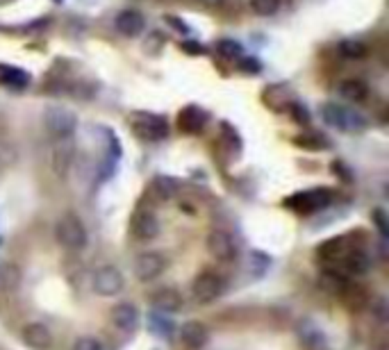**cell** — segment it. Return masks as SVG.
I'll use <instances>...</instances> for the list:
<instances>
[{"instance_id": "14", "label": "cell", "mask_w": 389, "mask_h": 350, "mask_svg": "<svg viewBox=\"0 0 389 350\" xmlns=\"http://www.w3.org/2000/svg\"><path fill=\"white\" fill-rule=\"evenodd\" d=\"M114 27L123 37H134L144 30V16L137 10H125L114 18Z\"/></svg>"}, {"instance_id": "22", "label": "cell", "mask_w": 389, "mask_h": 350, "mask_svg": "<svg viewBox=\"0 0 389 350\" xmlns=\"http://www.w3.org/2000/svg\"><path fill=\"white\" fill-rule=\"evenodd\" d=\"M339 53H342L346 60H362L369 53V48H366L362 41H344V44H339Z\"/></svg>"}, {"instance_id": "16", "label": "cell", "mask_w": 389, "mask_h": 350, "mask_svg": "<svg viewBox=\"0 0 389 350\" xmlns=\"http://www.w3.org/2000/svg\"><path fill=\"white\" fill-rule=\"evenodd\" d=\"M342 264H344L346 273H351V275H364L371 266L366 253L364 250H357V248H351L349 253L342 257Z\"/></svg>"}, {"instance_id": "4", "label": "cell", "mask_w": 389, "mask_h": 350, "mask_svg": "<svg viewBox=\"0 0 389 350\" xmlns=\"http://www.w3.org/2000/svg\"><path fill=\"white\" fill-rule=\"evenodd\" d=\"M330 191L328 189H316V191H301V194H294L292 198L285 200L287 207H292L294 212H301V214H312L321 207L330 205Z\"/></svg>"}, {"instance_id": "29", "label": "cell", "mask_w": 389, "mask_h": 350, "mask_svg": "<svg viewBox=\"0 0 389 350\" xmlns=\"http://www.w3.org/2000/svg\"><path fill=\"white\" fill-rule=\"evenodd\" d=\"M180 207H182V210H185V214H196V207H194V205H187V203H182Z\"/></svg>"}, {"instance_id": "7", "label": "cell", "mask_w": 389, "mask_h": 350, "mask_svg": "<svg viewBox=\"0 0 389 350\" xmlns=\"http://www.w3.org/2000/svg\"><path fill=\"white\" fill-rule=\"evenodd\" d=\"M208 250L218 262H232L237 255L235 239H232L225 230H212L208 234Z\"/></svg>"}, {"instance_id": "8", "label": "cell", "mask_w": 389, "mask_h": 350, "mask_svg": "<svg viewBox=\"0 0 389 350\" xmlns=\"http://www.w3.org/2000/svg\"><path fill=\"white\" fill-rule=\"evenodd\" d=\"M110 321L116 330L121 332H134L139 325V310L132 303H118L112 307L110 312Z\"/></svg>"}, {"instance_id": "24", "label": "cell", "mask_w": 389, "mask_h": 350, "mask_svg": "<svg viewBox=\"0 0 389 350\" xmlns=\"http://www.w3.org/2000/svg\"><path fill=\"white\" fill-rule=\"evenodd\" d=\"M251 7L262 16H271L280 10V0H251Z\"/></svg>"}, {"instance_id": "5", "label": "cell", "mask_w": 389, "mask_h": 350, "mask_svg": "<svg viewBox=\"0 0 389 350\" xmlns=\"http://www.w3.org/2000/svg\"><path fill=\"white\" fill-rule=\"evenodd\" d=\"M134 275L139 277L141 282H153L155 277H160L166 268V260L164 255L158 253V250H148V253H141L137 260H134Z\"/></svg>"}, {"instance_id": "13", "label": "cell", "mask_w": 389, "mask_h": 350, "mask_svg": "<svg viewBox=\"0 0 389 350\" xmlns=\"http://www.w3.org/2000/svg\"><path fill=\"white\" fill-rule=\"evenodd\" d=\"M180 337H182V344L192 350H198L208 344V327H205L201 321H187L180 330Z\"/></svg>"}, {"instance_id": "18", "label": "cell", "mask_w": 389, "mask_h": 350, "mask_svg": "<svg viewBox=\"0 0 389 350\" xmlns=\"http://www.w3.org/2000/svg\"><path fill=\"white\" fill-rule=\"evenodd\" d=\"M0 84L10 89H25L30 84V75L16 66H5L0 64Z\"/></svg>"}, {"instance_id": "23", "label": "cell", "mask_w": 389, "mask_h": 350, "mask_svg": "<svg viewBox=\"0 0 389 350\" xmlns=\"http://www.w3.org/2000/svg\"><path fill=\"white\" fill-rule=\"evenodd\" d=\"M218 53H221L228 62H239V60H244V48L239 46L237 41H230V39L218 41Z\"/></svg>"}, {"instance_id": "21", "label": "cell", "mask_w": 389, "mask_h": 350, "mask_svg": "<svg viewBox=\"0 0 389 350\" xmlns=\"http://www.w3.org/2000/svg\"><path fill=\"white\" fill-rule=\"evenodd\" d=\"M21 268L16 266V264H12V262H5V264H0V287L7 289V291H14V289H18V284H21Z\"/></svg>"}, {"instance_id": "26", "label": "cell", "mask_w": 389, "mask_h": 350, "mask_svg": "<svg viewBox=\"0 0 389 350\" xmlns=\"http://www.w3.org/2000/svg\"><path fill=\"white\" fill-rule=\"evenodd\" d=\"M323 284L332 291H346V287H349V280H346L344 275L339 273H325L323 275Z\"/></svg>"}, {"instance_id": "1", "label": "cell", "mask_w": 389, "mask_h": 350, "mask_svg": "<svg viewBox=\"0 0 389 350\" xmlns=\"http://www.w3.org/2000/svg\"><path fill=\"white\" fill-rule=\"evenodd\" d=\"M55 239H58L60 246L68 250H82L87 246V230H84V223L75 214H64L55 223Z\"/></svg>"}, {"instance_id": "25", "label": "cell", "mask_w": 389, "mask_h": 350, "mask_svg": "<svg viewBox=\"0 0 389 350\" xmlns=\"http://www.w3.org/2000/svg\"><path fill=\"white\" fill-rule=\"evenodd\" d=\"M342 246H344V239H332L328 241V244L321 246V257H325V260H339L342 257Z\"/></svg>"}, {"instance_id": "28", "label": "cell", "mask_w": 389, "mask_h": 350, "mask_svg": "<svg viewBox=\"0 0 389 350\" xmlns=\"http://www.w3.org/2000/svg\"><path fill=\"white\" fill-rule=\"evenodd\" d=\"M292 116L299 121V123H308L310 121V114L305 112V107L301 103H292Z\"/></svg>"}, {"instance_id": "3", "label": "cell", "mask_w": 389, "mask_h": 350, "mask_svg": "<svg viewBox=\"0 0 389 350\" xmlns=\"http://www.w3.org/2000/svg\"><path fill=\"white\" fill-rule=\"evenodd\" d=\"M91 287H94V291L98 296L112 298V296H116L123 291L125 277L116 266H103L94 273V282H91Z\"/></svg>"}, {"instance_id": "19", "label": "cell", "mask_w": 389, "mask_h": 350, "mask_svg": "<svg viewBox=\"0 0 389 350\" xmlns=\"http://www.w3.org/2000/svg\"><path fill=\"white\" fill-rule=\"evenodd\" d=\"M323 116L328 121L330 125L339 127V130H351L353 127V114L346 110V107H339V105H325L323 107Z\"/></svg>"}, {"instance_id": "12", "label": "cell", "mask_w": 389, "mask_h": 350, "mask_svg": "<svg viewBox=\"0 0 389 350\" xmlns=\"http://www.w3.org/2000/svg\"><path fill=\"white\" fill-rule=\"evenodd\" d=\"M178 123H180V130L182 132L198 134L205 127V123H208V114H205L201 107L189 105V107H185V110L180 112Z\"/></svg>"}, {"instance_id": "17", "label": "cell", "mask_w": 389, "mask_h": 350, "mask_svg": "<svg viewBox=\"0 0 389 350\" xmlns=\"http://www.w3.org/2000/svg\"><path fill=\"white\" fill-rule=\"evenodd\" d=\"M153 305L162 312H180L182 310V296L175 289H160L151 296Z\"/></svg>"}, {"instance_id": "9", "label": "cell", "mask_w": 389, "mask_h": 350, "mask_svg": "<svg viewBox=\"0 0 389 350\" xmlns=\"http://www.w3.org/2000/svg\"><path fill=\"white\" fill-rule=\"evenodd\" d=\"M132 234L139 241H151L160 234V221L153 212L139 210L132 216Z\"/></svg>"}, {"instance_id": "6", "label": "cell", "mask_w": 389, "mask_h": 350, "mask_svg": "<svg viewBox=\"0 0 389 350\" xmlns=\"http://www.w3.org/2000/svg\"><path fill=\"white\" fill-rule=\"evenodd\" d=\"M223 291V280L216 273H201L192 282V298L198 305H208L221 296Z\"/></svg>"}, {"instance_id": "15", "label": "cell", "mask_w": 389, "mask_h": 350, "mask_svg": "<svg viewBox=\"0 0 389 350\" xmlns=\"http://www.w3.org/2000/svg\"><path fill=\"white\" fill-rule=\"evenodd\" d=\"M71 162H73V146H71L66 139H60V144L55 146L51 153L53 171L58 175H66L71 168Z\"/></svg>"}, {"instance_id": "20", "label": "cell", "mask_w": 389, "mask_h": 350, "mask_svg": "<svg viewBox=\"0 0 389 350\" xmlns=\"http://www.w3.org/2000/svg\"><path fill=\"white\" fill-rule=\"evenodd\" d=\"M339 94H342L349 103H362L369 96V89L362 80H344L339 84Z\"/></svg>"}, {"instance_id": "2", "label": "cell", "mask_w": 389, "mask_h": 350, "mask_svg": "<svg viewBox=\"0 0 389 350\" xmlns=\"http://www.w3.org/2000/svg\"><path fill=\"white\" fill-rule=\"evenodd\" d=\"M132 132L139 134L144 141H162L168 137V123L164 116L151 112L132 114Z\"/></svg>"}, {"instance_id": "11", "label": "cell", "mask_w": 389, "mask_h": 350, "mask_svg": "<svg viewBox=\"0 0 389 350\" xmlns=\"http://www.w3.org/2000/svg\"><path fill=\"white\" fill-rule=\"evenodd\" d=\"M23 344L32 350H48L53 346V332L44 323H27L23 327Z\"/></svg>"}, {"instance_id": "10", "label": "cell", "mask_w": 389, "mask_h": 350, "mask_svg": "<svg viewBox=\"0 0 389 350\" xmlns=\"http://www.w3.org/2000/svg\"><path fill=\"white\" fill-rule=\"evenodd\" d=\"M46 127L53 137L68 139L71 132L75 130V116L66 110H51L46 114Z\"/></svg>"}, {"instance_id": "27", "label": "cell", "mask_w": 389, "mask_h": 350, "mask_svg": "<svg viewBox=\"0 0 389 350\" xmlns=\"http://www.w3.org/2000/svg\"><path fill=\"white\" fill-rule=\"evenodd\" d=\"M71 350H103V346L96 337H80L75 339V344Z\"/></svg>"}]
</instances>
